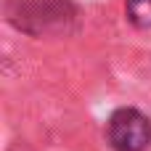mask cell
Instances as JSON below:
<instances>
[{
    "label": "cell",
    "instance_id": "1",
    "mask_svg": "<svg viewBox=\"0 0 151 151\" xmlns=\"http://www.w3.org/2000/svg\"><path fill=\"white\" fill-rule=\"evenodd\" d=\"M106 135L117 151H143L151 143V119L138 109H117L109 117Z\"/></svg>",
    "mask_w": 151,
    "mask_h": 151
},
{
    "label": "cell",
    "instance_id": "2",
    "mask_svg": "<svg viewBox=\"0 0 151 151\" xmlns=\"http://www.w3.org/2000/svg\"><path fill=\"white\" fill-rule=\"evenodd\" d=\"M125 13L133 27L138 29L151 27V0H125Z\"/></svg>",
    "mask_w": 151,
    "mask_h": 151
}]
</instances>
